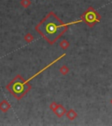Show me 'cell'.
I'll list each match as a JSON object with an SVG mask.
<instances>
[{
  "label": "cell",
  "instance_id": "obj_1",
  "mask_svg": "<svg viewBox=\"0 0 112 126\" xmlns=\"http://www.w3.org/2000/svg\"><path fill=\"white\" fill-rule=\"evenodd\" d=\"M67 25L63 24L53 12L48 15L36 26V30L50 44H53L67 30Z\"/></svg>",
  "mask_w": 112,
  "mask_h": 126
},
{
  "label": "cell",
  "instance_id": "obj_6",
  "mask_svg": "<svg viewBox=\"0 0 112 126\" xmlns=\"http://www.w3.org/2000/svg\"><path fill=\"white\" fill-rule=\"evenodd\" d=\"M61 46L63 47V48H67V47L69 46V43L67 41V40H63L62 42H61Z\"/></svg>",
  "mask_w": 112,
  "mask_h": 126
},
{
  "label": "cell",
  "instance_id": "obj_7",
  "mask_svg": "<svg viewBox=\"0 0 112 126\" xmlns=\"http://www.w3.org/2000/svg\"><path fill=\"white\" fill-rule=\"evenodd\" d=\"M61 73L65 75V74H67V72H68V68H67V67H61Z\"/></svg>",
  "mask_w": 112,
  "mask_h": 126
},
{
  "label": "cell",
  "instance_id": "obj_4",
  "mask_svg": "<svg viewBox=\"0 0 112 126\" xmlns=\"http://www.w3.org/2000/svg\"><path fill=\"white\" fill-rule=\"evenodd\" d=\"M55 111V114L57 115L58 116H62L63 115L66 113V110L65 108L63 106H61V105H59V106L56 107V109L54 110Z\"/></svg>",
  "mask_w": 112,
  "mask_h": 126
},
{
  "label": "cell",
  "instance_id": "obj_3",
  "mask_svg": "<svg viewBox=\"0 0 112 126\" xmlns=\"http://www.w3.org/2000/svg\"><path fill=\"white\" fill-rule=\"evenodd\" d=\"M82 19L84 20L85 23L89 26L92 27L96 23H98L101 20V16L95 10L93 7H89L88 10L83 13Z\"/></svg>",
  "mask_w": 112,
  "mask_h": 126
},
{
  "label": "cell",
  "instance_id": "obj_2",
  "mask_svg": "<svg viewBox=\"0 0 112 126\" xmlns=\"http://www.w3.org/2000/svg\"><path fill=\"white\" fill-rule=\"evenodd\" d=\"M7 89L16 98L20 99L26 92H28L31 87L26 81H24V79L21 76L18 75L11 81L10 84L7 86Z\"/></svg>",
  "mask_w": 112,
  "mask_h": 126
},
{
  "label": "cell",
  "instance_id": "obj_8",
  "mask_svg": "<svg viewBox=\"0 0 112 126\" xmlns=\"http://www.w3.org/2000/svg\"><path fill=\"white\" fill-rule=\"evenodd\" d=\"M110 103H111V104H112V99H111V100H110Z\"/></svg>",
  "mask_w": 112,
  "mask_h": 126
},
{
  "label": "cell",
  "instance_id": "obj_5",
  "mask_svg": "<svg viewBox=\"0 0 112 126\" xmlns=\"http://www.w3.org/2000/svg\"><path fill=\"white\" fill-rule=\"evenodd\" d=\"M67 116L70 119V120H74V119L77 116V114L74 110H70L67 113Z\"/></svg>",
  "mask_w": 112,
  "mask_h": 126
}]
</instances>
